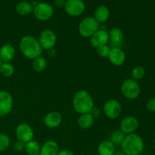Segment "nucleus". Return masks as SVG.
<instances>
[{
	"mask_svg": "<svg viewBox=\"0 0 155 155\" xmlns=\"http://www.w3.org/2000/svg\"><path fill=\"white\" fill-rule=\"evenodd\" d=\"M65 3H66L65 0H54V4L58 8L64 7Z\"/></svg>",
	"mask_w": 155,
	"mask_h": 155,
	"instance_id": "obj_34",
	"label": "nucleus"
},
{
	"mask_svg": "<svg viewBox=\"0 0 155 155\" xmlns=\"http://www.w3.org/2000/svg\"><path fill=\"white\" fill-rule=\"evenodd\" d=\"M24 148H25V143L21 142V141L17 140L14 144V149H15V151H18V152L24 151Z\"/></svg>",
	"mask_w": 155,
	"mask_h": 155,
	"instance_id": "obj_30",
	"label": "nucleus"
},
{
	"mask_svg": "<svg viewBox=\"0 0 155 155\" xmlns=\"http://www.w3.org/2000/svg\"><path fill=\"white\" fill-rule=\"evenodd\" d=\"M54 10L52 6L46 2L38 3L33 8V14L36 19L39 21H48L52 17Z\"/></svg>",
	"mask_w": 155,
	"mask_h": 155,
	"instance_id": "obj_8",
	"label": "nucleus"
},
{
	"mask_svg": "<svg viewBox=\"0 0 155 155\" xmlns=\"http://www.w3.org/2000/svg\"><path fill=\"white\" fill-rule=\"evenodd\" d=\"M57 155H74V153L68 149H62L59 150L58 153Z\"/></svg>",
	"mask_w": 155,
	"mask_h": 155,
	"instance_id": "obj_33",
	"label": "nucleus"
},
{
	"mask_svg": "<svg viewBox=\"0 0 155 155\" xmlns=\"http://www.w3.org/2000/svg\"><path fill=\"white\" fill-rule=\"evenodd\" d=\"M120 89L122 95L130 100L136 99L141 93V88L139 83L132 78L124 80L121 84Z\"/></svg>",
	"mask_w": 155,
	"mask_h": 155,
	"instance_id": "obj_4",
	"label": "nucleus"
},
{
	"mask_svg": "<svg viewBox=\"0 0 155 155\" xmlns=\"http://www.w3.org/2000/svg\"><path fill=\"white\" fill-rule=\"evenodd\" d=\"M64 8L67 14L71 16L77 17L84 12L85 4L83 0H68Z\"/></svg>",
	"mask_w": 155,
	"mask_h": 155,
	"instance_id": "obj_12",
	"label": "nucleus"
},
{
	"mask_svg": "<svg viewBox=\"0 0 155 155\" xmlns=\"http://www.w3.org/2000/svg\"><path fill=\"white\" fill-rule=\"evenodd\" d=\"M99 28L100 24L94 17H86L80 21L78 26L79 33L84 38H90Z\"/></svg>",
	"mask_w": 155,
	"mask_h": 155,
	"instance_id": "obj_5",
	"label": "nucleus"
},
{
	"mask_svg": "<svg viewBox=\"0 0 155 155\" xmlns=\"http://www.w3.org/2000/svg\"><path fill=\"white\" fill-rule=\"evenodd\" d=\"M98 152L99 155H114L116 152V148L110 140H104L98 145Z\"/></svg>",
	"mask_w": 155,
	"mask_h": 155,
	"instance_id": "obj_20",
	"label": "nucleus"
},
{
	"mask_svg": "<svg viewBox=\"0 0 155 155\" xmlns=\"http://www.w3.org/2000/svg\"><path fill=\"white\" fill-rule=\"evenodd\" d=\"M97 54L98 56L101 58H107L109 55V53L110 51V48L107 45H103V46L98 47L96 48Z\"/></svg>",
	"mask_w": 155,
	"mask_h": 155,
	"instance_id": "obj_29",
	"label": "nucleus"
},
{
	"mask_svg": "<svg viewBox=\"0 0 155 155\" xmlns=\"http://www.w3.org/2000/svg\"><path fill=\"white\" fill-rule=\"evenodd\" d=\"M15 136L17 140L27 143L33 140L34 137V131L30 125L27 124H20L15 129Z\"/></svg>",
	"mask_w": 155,
	"mask_h": 155,
	"instance_id": "obj_9",
	"label": "nucleus"
},
{
	"mask_svg": "<svg viewBox=\"0 0 155 155\" xmlns=\"http://www.w3.org/2000/svg\"><path fill=\"white\" fill-rule=\"evenodd\" d=\"M58 151V144L55 141L48 140L41 146L39 155H57Z\"/></svg>",
	"mask_w": 155,
	"mask_h": 155,
	"instance_id": "obj_17",
	"label": "nucleus"
},
{
	"mask_svg": "<svg viewBox=\"0 0 155 155\" xmlns=\"http://www.w3.org/2000/svg\"><path fill=\"white\" fill-rule=\"evenodd\" d=\"M33 8H34V7L33 6L32 3L25 1L18 2L15 7L17 13L19 14L20 15H22V16H26V15L31 14L32 12H33Z\"/></svg>",
	"mask_w": 155,
	"mask_h": 155,
	"instance_id": "obj_21",
	"label": "nucleus"
},
{
	"mask_svg": "<svg viewBox=\"0 0 155 155\" xmlns=\"http://www.w3.org/2000/svg\"><path fill=\"white\" fill-rule=\"evenodd\" d=\"M107 58L114 66L120 67L125 63L126 54L122 48L119 47H114L110 48V51Z\"/></svg>",
	"mask_w": 155,
	"mask_h": 155,
	"instance_id": "obj_14",
	"label": "nucleus"
},
{
	"mask_svg": "<svg viewBox=\"0 0 155 155\" xmlns=\"http://www.w3.org/2000/svg\"><path fill=\"white\" fill-rule=\"evenodd\" d=\"M146 108L148 111L155 112V98H151L147 101Z\"/></svg>",
	"mask_w": 155,
	"mask_h": 155,
	"instance_id": "obj_31",
	"label": "nucleus"
},
{
	"mask_svg": "<svg viewBox=\"0 0 155 155\" xmlns=\"http://www.w3.org/2000/svg\"><path fill=\"white\" fill-rule=\"evenodd\" d=\"M13 97L10 92L0 91V117H4L12 112L13 108Z\"/></svg>",
	"mask_w": 155,
	"mask_h": 155,
	"instance_id": "obj_10",
	"label": "nucleus"
},
{
	"mask_svg": "<svg viewBox=\"0 0 155 155\" xmlns=\"http://www.w3.org/2000/svg\"><path fill=\"white\" fill-rule=\"evenodd\" d=\"M19 48L23 55L30 60H34L41 56L43 51L38 39L30 35H27L21 38Z\"/></svg>",
	"mask_w": 155,
	"mask_h": 155,
	"instance_id": "obj_1",
	"label": "nucleus"
},
{
	"mask_svg": "<svg viewBox=\"0 0 155 155\" xmlns=\"http://www.w3.org/2000/svg\"><path fill=\"white\" fill-rule=\"evenodd\" d=\"M16 54L15 48L11 44H5L0 48V59L2 62H11Z\"/></svg>",
	"mask_w": 155,
	"mask_h": 155,
	"instance_id": "obj_16",
	"label": "nucleus"
},
{
	"mask_svg": "<svg viewBox=\"0 0 155 155\" xmlns=\"http://www.w3.org/2000/svg\"><path fill=\"white\" fill-rule=\"evenodd\" d=\"M95 117L90 113L80 114L77 119V125L83 130H88L94 125Z\"/></svg>",
	"mask_w": 155,
	"mask_h": 155,
	"instance_id": "obj_18",
	"label": "nucleus"
},
{
	"mask_svg": "<svg viewBox=\"0 0 155 155\" xmlns=\"http://www.w3.org/2000/svg\"><path fill=\"white\" fill-rule=\"evenodd\" d=\"M144 141L136 133L126 135L120 145L121 151L126 155H139L144 150Z\"/></svg>",
	"mask_w": 155,
	"mask_h": 155,
	"instance_id": "obj_2",
	"label": "nucleus"
},
{
	"mask_svg": "<svg viewBox=\"0 0 155 155\" xmlns=\"http://www.w3.org/2000/svg\"><path fill=\"white\" fill-rule=\"evenodd\" d=\"M62 115L58 111H51L47 114L43 120L44 124L46 127L54 129L58 127L62 122Z\"/></svg>",
	"mask_w": 155,
	"mask_h": 155,
	"instance_id": "obj_15",
	"label": "nucleus"
},
{
	"mask_svg": "<svg viewBox=\"0 0 155 155\" xmlns=\"http://www.w3.org/2000/svg\"><path fill=\"white\" fill-rule=\"evenodd\" d=\"M125 136L126 135L120 130H117L114 131L110 135V141L115 146H118V145L120 146Z\"/></svg>",
	"mask_w": 155,
	"mask_h": 155,
	"instance_id": "obj_25",
	"label": "nucleus"
},
{
	"mask_svg": "<svg viewBox=\"0 0 155 155\" xmlns=\"http://www.w3.org/2000/svg\"><path fill=\"white\" fill-rule=\"evenodd\" d=\"M73 107L79 114L89 113L94 107V101L89 92L84 89L76 92L73 98Z\"/></svg>",
	"mask_w": 155,
	"mask_h": 155,
	"instance_id": "obj_3",
	"label": "nucleus"
},
{
	"mask_svg": "<svg viewBox=\"0 0 155 155\" xmlns=\"http://www.w3.org/2000/svg\"><path fill=\"white\" fill-rule=\"evenodd\" d=\"M110 18V10L105 5H100L95 9L94 18L99 24H104Z\"/></svg>",
	"mask_w": 155,
	"mask_h": 155,
	"instance_id": "obj_19",
	"label": "nucleus"
},
{
	"mask_svg": "<svg viewBox=\"0 0 155 155\" xmlns=\"http://www.w3.org/2000/svg\"><path fill=\"white\" fill-rule=\"evenodd\" d=\"M145 69L142 65H137L134 67L131 71V77L132 79L136 80H140L145 77Z\"/></svg>",
	"mask_w": 155,
	"mask_h": 155,
	"instance_id": "obj_27",
	"label": "nucleus"
},
{
	"mask_svg": "<svg viewBox=\"0 0 155 155\" xmlns=\"http://www.w3.org/2000/svg\"><path fill=\"white\" fill-rule=\"evenodd\" d=\"M2 64V61H1V59H0V67H1Z\"/></svg>",
	"mask_w": 155,
	"mask_h": 155,
	"instance_id": "obj_35",
	"label": "nucleus"
},
{
	"mask_svg": "<svg viewBox=\"0 0 155 155\" xmlns=\"http://www.w3.org/2000/svg\"><path fill=\"white\" fill-rule=\"evenodd\" d=\"M32 68L35 72L37 73H41L45 71L47 68V61L45 58L41 55L33 60Z\"/></svg>",
	"mask_w": 155,
	"mask_h": 155,
	"instance_id": "obj_24",
	"label": "nucleus"
},
{
	"mask_svg": "<svg viewBox=\"0 0 155 155\" xmlns=\"http://www.w3.org/2000/svg\"><path fill=\"white\" fill-rule=\"evenodd\" d=\"M41 150V145L37 141L31 140L25 143L24 151L28 155H39Z\"/></svg>",
	"mask_w": 155,
	"mask_h": 155,
	"instance_id": "obj_22",
	"label": "nucleus"
},
{
	"mask_svg": "<svg viewBox=\"0 0 155 155\" xmlns=\"http://www.w3.org/2000/svg\"><path fill=\"white\" fill-rule=\"evenodd\" d=\"M89 113H90L91 114H92V116L96 118V117H98L100 116V114H101V110H100V109L98 108V107H95V106H94L93 108L91 110V111L89 112Z\"/></svg>",
	"mask_w": 155,
	"mask_h": 155,
	"instance_id": "obj_32",
	"label": "nucleus"
},
{
	"mask_svg": "<svg viewBox=\"0 0 155 155\" xmlns=\"http://www.w3.org/2000/svg\"><path fill=\"white\" fill-rule=\"evenodd\" d=\"M15 73V67L11 62H2L0 67V74L5 77H10Z\"/></svg>",
	"mask_w": 155,
	"mask_h": 155,
	"instance_id": "obj_26",
	"label": "nucleus"
},
{
	"mask_svg": "<svg viewBox=\"0 0 155 155\" xmlns=\"http://www.w3.org/2000/svg\"><path fill=\"white\" fill-rule=\"evenodd\" d=\"M38 41L42 50L52 49L57 42V36L53 30L45 29L39 34Z\"/></svg>",
	"mask_w": 155,
	"mask_h": 155,
	"instance_id": "obj_7",
	"label": "nucleus"
},
{
	"mask_svg": "<svg viewBox=\"0 0 155 155\" xmlns=\"http://www.w3.org/2000/svg\"><path fill=\"white\" fill-rule=\"evenodd\" d=\"M103 112L108 119L115 120L120 116L122 105L117 99L107 100L103 106Z\"/></svg>",
	"mask_w": 155,
	"mask_h": 155,
	"instance_id": "obj_6",
	"label": "nucleus"
},
{
	"mask_svg": "<svg viewBox=\"0 0 155 155\" xmlns=\"http://www.w3.org/2000/svg\"><path fill=\"white\" fill-rule=\"evenodd\" d=\"M89 42L91 45L95 48L107 45L109 42L108 32L103 29H99L89 38Z\"/></svg>",
	"mask_w": 155,
	"mask_h": 155,
	"instance_id": "obj_13",
	"label": "nucleus"
},
{
	"mask_svg": "<svg viewBox=\"0 0 155 155\" xmlns=\"http://www.w3.org/2000/svg\"><path fill=\"white\" fill-rule=\"evenodd\" d=\"M11 145V139L8 135L0 133V152L5 151Z\"/></svg>",
	"mask_w": 155,
	"mask_h": 155,
	"instance_id": "obj_28",
	"label": "nucleus"
},
{
	"mask_svg": "<svg viewBox=\"0 0 155 155\" xmlns=\"http://www.w3.org/2000/svg\"><path fill=\"white\" fill-rule=\"evenodd\" d=\"M139 123L136 117L133 116H127L122 119L120 123V129L125 135L136 133L139 128Z\"/></svg>",
	"mask_w": 155,
	"mask_h": 155,
	"instance_id": "obj_11",
	"label": "nucleus"
},
{
	"mask_svg": "<svg viewBox=\"0 0 155 155\" xmlns=\"http://www.w3.org/2000/svg\"><path fill=\"white\" fill-rule=\"evenodd\" d=\"M109 41L113 43H120L124 39V33L119 27H114L108 32Z\"/></svg>",
	"mask_w": 155,
	"mask_h": 155,
	"instance_id": "obj_23",
	"label": "nucleus"
}]
</instances>
